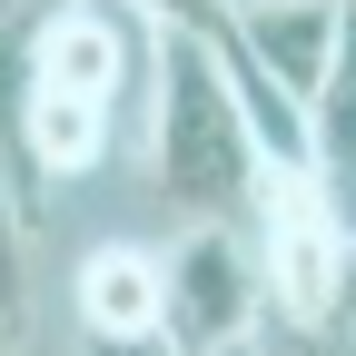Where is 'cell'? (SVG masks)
Returning <instances> with one entry per match:
<instances>
[{
  "label": "cell",
  "instance_id": "14",
  "mask_svg": "<svg viewBox=\"0 0 356 356\" xmlns=\"http://www.w3.org/2000/svg\"><path fill=\"white\" fill-rule=\"evenodd\" d=\"M346 10H356V0H346Z\"/></svg>",
  "mask_w": 356,
  "mask_h": 356
},
{
  "label": "cell",
  "instance_id": "8",
  "mask_svg": "<svg viewBox=\"0 0 356 356\" xmlns=\"http://www.w3.org/2000/svg\"><path fill=\"white\" fill-rule=\"evenodd\" d=\"M119 10H139L149 30H218V0H119Z\"/></svg>",
  "mask_w": 356,
  "mask_h": 356
},
{
  "label": "cell",
  "instance_id": "13",
  "mask_svg": "<svg viewBox=\"0 0 356 356\" xmlns=\"http://www.w3.org/2000/svg\"><path fill=\"white\" fill-rule=\"evenodd\" d=\"M238 10H277V0H218V20H238Z\"/></svg>",
  "mask_w": 356,
  "mask_h": 356
},
{
  "label": "cell",
  "instance_id": "2",
  "mask_svg": "<svg viewBox=\"0 0 356 356\" xmlns=\"http://www.w3.org/2000/svg\"><path fill=\"white\" fill-rule=\"evenodd\" d=\"M139 129H149L159 198L188 218V228H248V208L267 188V159L248 139V109H238L228 70H218V40L208 30H159Z\"/></svg>",
  "mask_w": 356,
  "mask_h": 356
},
{
  "label": "cell",
  "instance_id": "1",
  "mask_svg": "<svg viewBox=\"0 0 356 356\" xmlns=\"http://www.w3.org/2000/svg\"><path fill=\"white\" fill-rule=\"evenodd\" d=\"M149 60H159V30L139 10L60 0L20 40V99L0 139L30 149V178H89L119 149V129L149 109Z\"/></svg>",
  "mask_w": 356,
  "mask_h": 356
},
{
  "label": "cell",
  "instance_id": "9",
  "mask_svg": "<svg viewBox=\"0 0 356 356\" xmlns=\"http://www.w3.org/2000/svg\"><path fill=\"white\" fill-rule=\"evenodd\" d=\"M317 337L356 346V248H346V267H337V297H327V327H317Z\"/></svg>",
  "mask_w": 356,
  "mask_h": 356
},
{
  "label": "cell",
  "instance_id": "5",
  "mask_svg": "<svg viewBox=\"0 0 356 356\" xmlns=\"http://www.w3.org/2000/svg\"><path fill=\"white\" fill-rule=\"evenodd\" d=\"M337 30H346V0H277V10L218 20V40H228L267 89H287L297 109L317 99V79H327V60H337Z\"/></svg>",
  "mask_w": 356,
  "mask_h": 356
},
{
  "label": "cell",
  "instance_id": "4",
  "mask_svg": "<svg viewBox=\"0 0 356 356\" xmlns=\"http://www.w3.org/2000/svg\"><path fill=\"white\" fill-rule=\"evenodd\" d=\"M257 327H267V297H257L248 228H178V248H159V337H168V356H228Z\"/></svg>",
  "mask_w": 356,
  "mask_h": 356
},
{
  "label": "cell",
  "instance_id": "12",
  "mask_svg": "<svg viewBox=\"0 0 356 356\" xmlns=\"http://www.w3.org/2000/svg\"><path fill=\"white\" fill-rule=\"evenodd\" d=\"M297 356H356V346H337V337H297Z\"/></svg>",
  "mask_w": 356,
  "mask_h": 356
},
{
  "label": "cell",
  "instance_id": "10",
  "mask_svg": "<svg viewBox=\"0 0 356 356\" xmlns=\"http://www.w3.org/2000/svg\"><path fill=\"white\" fill-rule=\"evenodd\" d=\"M50 10H60V0H0V40H10V30H40Z\"/></svg>",
  "mask_w": 356,
  "mask_h": 356
},
{
  "label": "cell",
  "instance_id": "3",
  "mask_svg": "<svg viewBox=\"0 0 356 356\" xmlns=\"http://www.w3.org/2000/svg\"><path fill=\"white\" fill-rule=\"evenodd\" d=\"M346 248H356V228L327 208L317 178H267L257 188L248 257H257V297H267V327L277 337H317L327 327V297H337Z\"/></svg>",
  "mask_w": 356,
  "mask_h": 356
},
{
  "label": "cell",
  "instance_id": "6",
  "mask_svg": "<svg viewBox=\"0 0 356 356\" xmlns=\"http://www.w3.org/2000/svg\"><path fill=\"white\" fill-rule=\"evenodd\" d=\"M70 317H79V356L168 346L159 337V248H89L79 287H70Z\"/></svg>",
  "mask_w": 356,
  "mask_h": 356
},
{
  "label": "cell",
  "instance_id": "7",
  "mask_svg": "<svg viewBox=\"0 0 356 356\" xmlns=\"http://www.w3.org/2000/svg\"><path fill=\"white\" fill-rule=\"evenodd\" d=\"M30 346V238H20V198L10 168H0V356Z\"/></svg>",
  "mask_w": 356,
  "mask_h": 356
},
{
  "label": "cell",
  "instance_id": "11",
  "mask_svg": "<svg viewBox=\"0 0 356 356\" xmlns=\"http://www.w3.org/2000/svg\"><path fill=\"white\" fill-rule=\"evenodd\" d=\"M228 356H297V337H277V327H257L248 346H228Z\"/></svg>",
  "mask_w": 356,
  "mask_h": 356
}]
</instances>
